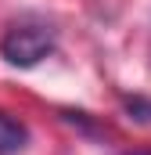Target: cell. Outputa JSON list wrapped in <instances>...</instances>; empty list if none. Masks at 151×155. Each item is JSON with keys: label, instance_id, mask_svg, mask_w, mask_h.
Listing matches in <instances>:
<instances>
[{"label": "cell", "instance_id": "obj_1", "mask_svg": "<svg viewBox=\"0 0 151 155\" xmlns=\"http://www.w3.org/2000/svg\"><path fill=\"white\" fill-rule=\"evenodd\" d=\"M54 47H58V29L50 22L36 18V15H29V18H18L4 29L0 58L14 69H33L47 54H54Z\"/></svg>", "mask_w": 151, "mask_h": 155}, {"label": "cell", "instance_id": "obj_2", "mask_svg": "<svg viewBox=\"0 0 151 155\" xmlns=\"http://www.w3.org/2000/svg\"><path fill=\"white\" fill-rule=\"evenodd\" d=\"M29 144V130L25 123H18L14 116L0 112V155H18Z\"/></svg>", "mask_w": 151, "mask_h": 155}, {"label": "cell", "instance_id": "obj_3", "mask_svg": "<svg viewBox=\"0 0 151 155\" xmlns=\"http://www.w3.org/2000/svg\"><path fill=\"white\" fill-rule=\"evenodd\" d=\"M122 105H126L130 119H137V123H151V101H148V97H126Z\"/></svg>", "mask_w": 151, "mask_h": 155}, {"label": "cell", "instance_id": "obj_4", "mask_svg": "<svg viewBox=\"0 0 151 155\" xmlns=\"http://www.w3.org/2000/svg\"><path fill=\"white\" fill-rule=\"evenodd\" d=\"M119 155H151V148H137V152H119Z\"/></svg>", "mask_w": 151, "mask_h": 155}]
</instances>
